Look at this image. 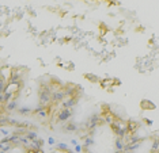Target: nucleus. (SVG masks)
Listing matches in <instances>:
<instances>
[{"label":"nucleus","instance_id":"2","mask_svg":"<svg viewBox=\"0 0 159 153\" xmlns=\"http://www.w3.org/2000/svg\"><path fill=\"white\" fill-rule=\"evenodd\" d=\"M137 119L117 106L99 102L91 108L70 142L78 153H124Z\"/></svg>","mask_w":159,"mask_h":153},{"label":"nucleus","instance_id":"1","mask_svg":"<svg viewBox=\"0 0 159 153\" xmlns=\"http://www.w3.org/2000/svg\"><path fill=\"white\" fill-rule=\"evenodd\" d=\"M83 85L53 73H34L26 65L10 64L4 107L12 130L29 129L49 138L70 141L95 104Z\"/></svg>","mask_w":159,"mask_h":153},{"label":"nucleus","instance_id":"4","mask_svg":"<svg viewBox=\"0 0 159 153\" xmlns=\"http://www.w3.org/2000/svg\"><path fill=\"white\" fill-rule=\"evenodd\" d=\"M124 153H159V130L150 129L139 121L126 142Z\"/></svg>","mask_w":159,"mask_h":153},{"label":"nucleus","instance_id":"6","mask_svg":"<svg viewBox=\"0 0 159 153\" xmlns=\"http://www.w3.org/2000/svg\"><path fill=\"white\" fill-rule=\"evenodd\" d=\"M46 153H78V151L68 141L49 138V145H48Z\"/></svg>","mask_w":159,"mask_h":153},{"label":"nucleus","instance_id":"5","mask_svg":"<svg viewBox=\"0 0 159 153\" xmlns=\"http://www.w3.org/2000/svg\"><path fill=\"white\" fill-rule=\"evenodd\" d=\"M8 63L0 60V130H3V132L12 130L4 107V90L7 83V73H8Z\"/></svg>","mask_w":159,"mask_h":153},{"label":"nucleus","instance_id":"3","mask_svg":"<svg viewBox=\"0 0 159 153\" xmlns=\"http://www.w3.org/2000/svg\"><path fill=\"white\" fill-rule=\"evenodd\" d=\"M49 137L29 129L10 130L0 136V153H46Z\"/></svg>","mask_w":159,"mask_h":153},{"label":"nucleus","instance_id":"7","mask_svg":"<svg viewBox=\"0 0 159 153\" xmlns=\"http://www.w3.org/2000/svg\"><path fill=\"white\" fill-rule=\"evenodd\" d=\"M3 133H6V132H3V130H0V136H2V134H3Z\"/></svg>","mask_w":159,"mask_h":153}]
</instances>
